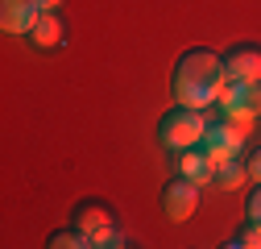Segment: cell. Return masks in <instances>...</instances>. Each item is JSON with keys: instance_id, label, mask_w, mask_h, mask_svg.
<instances>
[{"instance_id": "cell-3", "label": "cell", "mask_w": 261, "mask_h": 249, "mask_svg": "<svg viewBox=\"0 0 261 249\" xmlns=\"http://www.w3.org/2000/svg\"><path fill=\"white\" fill-rule=\"evenodd\" d=\"M162 208H166V216H170L174 225L191 220V216H195V208H199V183H195V179H187V175L170 179L166 187H162Z\"/></svg>"}, {"instance_id": "cell-2", "label": "cell", "mask_w": 261, "mask_h": 249, "mask_svg": "<svg viewBox=\"0 0 261 249\" xmlns=\"http://www.w3.org/2000/svg\"><path fill=\"white\" fill-rule=\"evenodd\" d=\"M203 133H207V116H203V108H187V104L170 108L166 116H162V124H158L162 145L174 150V154L187 150V145H199Z\"/></svg>"}, {"instance_id": "cell-11", "label": "cell", "mask_w": 261, "mask_h": 249, "mask_svg": "<svg viewBox=\"0 0 261 249\" xmlns=\"http://www.w3.org/2000/svg\"><path fill=\"white\" fill-rule=\"evenodd\" d=\"M228 245H232V249H261V225H257V220H249L232 241H228Z\"/></svg>"}, {"instance_id": "cell-13", "label": "cell", "mask_w": 261, "mask_h": 249, "mask_svg": "<svg viewBox=\"0 0 261 249\" xmlns=\"http://www.w3.org/2000/svg\"><path fill=\"white\" fill-rule=\"evenodd\" d=\"M245 166H249V179H253V183H261V150H253V154H249V162H245Z\"/></svg>"}, {"instance_id": "cell-14", "label": "cell", "mask_w": 261, "mask_h": 249, "mask_svg": "<svg viewBox=\"0 0 261 249\" xmlns=\"http://www.w3.org/2000/svg\"><path fill=\"white\" fill-rule=\"evenodd\" d=\"M38 5H42V9H62L67 0H38Z\"/></svg>"}, {"instance_id": "cell-4", "label": "cell", "mask_w": 261, "mask_h": 249, "mask_svg": "<svg viewBox=\"0 0 261 249\" xmlns=\"http://www.w3.org/2000/svg\"><path fill=\"white\" fill-rule=\"evenodd\" d=\"M46 9L38 5V0H0V29L13 38H29V29L38 25Z\"/></svg>"}, {"instance_id": "cell-10", "label": "cell", "mask_w": 261, "mask_h": 249, "mask_svg": "<svg viewBox=\"0 0 261 249\" xmlns=\"http://www.w3.org/2000/svg\"><path fill=\"white\" fill-rule=\"evenodd\" d=\"M245 179H249V166H241L237 158H232V162H224V166L216 170V183L224 187V191H237V187H241Z\"/></svg>"}, {"instance_id": "cell-8", "label": "cell", "mask_w": 261, "mask_h": 249, "mask_svg": "<svg viewBox=\"0 0 261 249\" xmlns=\"http://www.w3.org/2000/svg\"><path fill=\"white\" fill-rule=\"evenodd\" d=\"M174 170H178V175H187V179H195V183L216 179V166H212V158H207V150H203V145H187V150H178Z\"/></svg>"}, {"instance_id": "cell-1", "label": "cell", "mask_w": 261, "mask_h": 249, "mask_svg": "<svg viewBox=\"0 0 261 249\" xmlns=\"http://www.w3.org/2000/svg\"><path fill=\"white\" fill-rule=\"evenodd\" d=\"M224 79H228L224 58H216L212 50H187L174 71V96L187 108H207V104H216Z\"/></svg>"}, {"instance_id": "cell-9", "label": "cell", "mask_w": 261, "mask_h": 249, "mask_svg": "<svg viewBox=\"0 0 261 249\" xmlns=\"http://www.w3.org/2000/svg\"><path fill=\"white\" fill-rule=\"evenodd\" d=\"M46 245L50 249H91V237L83 229H58V233H50Z\"/></svg>"}, {"instance_id": "cell-7", "label": "cell", "mask_w": 261, "mask_h": 249, "mask_svg": "<svg viewBox=\"0 0 261 249\" xmlns=\"http://www.w3.org/2000/svg\"><path fill=\"white\" fill-rule=\"evenodd\" d=\"M29 42H34L38 50H54V46L67 42V25H62L58 9H46V13L38 17V25L29 29Z\"/></svg>"}, {"instance_id": "cell-12", "label": "cell", "mask_w": 261, "mask_h": 249, "mask_svg": "<svg viewBox=\"0 0 261 249\" xmlns=\"http://www.w3.org/2000/svg\"><path fill=\"white\" fill-rule=\"evenodd\" d=\"M249 220H257V225H261V183L253 187V195H249Z\"/></svg>"}, {"instance_id": "cell-5", "label": "cell", "mask_w": 261, "mask_h": 249, "mask_svg": "<svg viewBox=\"0 0 261 249\" xmlns=\"http://www.w3.org/2000/svg\"><path fill=\"white\" fill-rule=\"evenodd\" d=\"M224 75L237 83H261V50L257 46H232L224 54Z\"/></svg>"}, {"instance_id": "cell-6", "label": "cell", "mask_w": 261, "mask_h": 249, "mask_svg": "<svg viewBox=\"0 0 261 249\" xmlns=\"http://www.w3.org/2000/svg\"><path fill=\"white\" fill-rule=\"evenodd\" d=\"M75 229H83V233L91 237V245H95V237H100V233L116 229V225H112L108 204H104V200H83V204L75 208Z\"/></svg>"}]
</instances>
